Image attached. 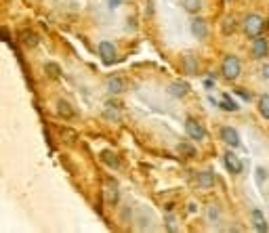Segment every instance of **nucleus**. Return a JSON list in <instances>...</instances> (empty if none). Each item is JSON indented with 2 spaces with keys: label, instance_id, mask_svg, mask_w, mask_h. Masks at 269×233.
<instances>
[{
  "label": "nucleus",
  "instance_id": "obj_11",
  "mask_svg": "<svg viewBox=\"0 0 269 233\" xmlns=\"http://www.w3.org/2000/svg\"><path fill=\"white\" fill-rule=\"evenodd\" d=\"M187 92H190V84L183 82V80H174V82L168 84V95L177 97V99H183Z\"/></svg>",
  "mask_w": 269,
  "mask_h": 233
},
{
  "label": "nucleus",
  "instance_id": "obj_2",
  "mask_svg": "<svg viewBox=\"0 0 269 233\" xmlns=\"http://www.w3.org/2000/svg\"><path fill=\"white\" fill-rule=\"evenodd\" d=\"M242 30L250 40L259 38L263 34V30H265V19L261 15H256V13H250V15H246V19L242 21Z\"/></svg>",
  "mask_w": 269,
  "mask_h": 233
},
{
  "label": "nucleus",
  "instance_id": "obj_26",
  "mask_svg": "<svg viewBox=\"0 0 269 233\" xmlns=\"http://www.w3.org/2000/svg\"><path fill=\"white\" fill-rule=\"evenodd\" d=\"M261 76H263V80H265V82H269V63H265V65H263V69H261Z\"/></svg>",
  "mask_w": 269,
  "mask_h": 233
},
{
  "label": "nucleus",
  "instance_id": "obj_15",
  "mask_svg": "<svg viewBox=\"0 0 269 233\" xmlns=\"http://www.w3.org/2000/svg\"><path fill=\"white\" fill-rule=\"evenodd\" d=\"M181 7L185 9V13L190 15H198L204 7V0H181Z\"/></svg>",
  "mask_w": 269,
  "mask_h": 233
},
{
  "label": "nucleus",
  "instance_id": "obj_25",
  "mask_svg": "<svg viewBox=\"0 0 269 233\" xmlns=\"http://www.w3.org/2000/svg\"><path fill=\"white\" fill-rule=\"evenodd\" d=\"M265 177H267L265 168H256V181H259V183H263V181H265Z\"/></svg>",
  "mask_w": 269,
  "mask_h": 233
},
{
  "label": "nucleus",
  "instance_id": "obj_22",
  "mask_svg": "<svg viewBox=\"0 0 269 233\" xmlns=\"http://www.w3.org/2000/svg\"><path fill=\"white\" fill-rule=\"evenodd\" d=\"M44 72H46V76H49V78H59V67H57L55 63H46L44 65Z\"/></svg>",
  "mask_w": 269,
  "mask_h": 233
},
{
  "label": "nucleus",
  "instance_id": "obj_4",
  "mask_svg": "<svg viewBox=\"0 0 269 233\" xmlns=\"http://www.w3.org/2000/svg\"><path fill=\"white\" fill-rule=\"evenodd\" d=\"M219 139H221V141H223L225 145L233 147V149L242 147L240 135H238V131H236V128H231V126H223V128H221V131H219Z\"/></svg>",
  "mask_w": 269,
  "mask_h": 233
},
{
  "label": "nucleus",
  "instance_id": "obj_23",
  "mask_svg": "<svg viewBox=\"0 0 269 233\" xmlns=\"http://www.w3.org/2000/svg\"><path fill=\"white\" fill-rule=\"evenodd\" d=\"M208 218H210V223H217L219 220V210H217V206H208Z\"/></svg>",
  "mask_w": 269,
  "mask_h": 233
},
{
  "label": "nucleus",
  "instance_id": "obj_14",
  "mask_svg": "<svg viewBox=\"0 0 269 233\" xmlns=\"http://www.w3.org/2000/svg\"><path fill=\"white\" fill-rule=\"evenodd\" d=\"M196 179H198V185H200L202 189H213V185H215V172L213 170H200Z\"/></svg>",
  "mask_w": 269,
  "mask_h": 233
},
{
  "label": "nucleus",
  "instance_id": "obj_1",
  "mask_svg": "<svg viewBox=\"0 0 269 233\" xmlns=\"http://www.w3.org/2000/svg\"><path fill=\"white\" fill-rule=\"evenodd\" d=\"M240 74H242V61L236 55H225L223 61H221V76L233 82V80L240 78Z\"/></svg>",
  "mask_w": 269,
  "mask_h": 233
},
{
  "label": "nucleus",
  "instance_id": "obj_10",
  "mask_svg": "<svg viewBox=\"0 0 269 233\" xmlns=\"http://www.w3.org/2000/svg\"><path fill=\"white\" fill-rule=\"evenodd\" d=\"M250 220H252V227L259 231V233H267L269 231V223H267L265 214L259 210V208H254V210L250 212Z\"/></svg>",
  "mask_w": 269,
  "mask_h": 233
},
{
  "label": "nucleus",
  "instance_id": "obj_21",
  "mask_svg": "<svg viewBox=\"0 0 269 233\" xmlns=\"http://www.w3.org/2000/svg\"><path fill=\"white\" fill-rule=\"evenodd\" d=\"M236 30H238V21L233 17H227L225 23H223V34H227V36H229V34H233Z\"/></svg>",
  "mask_w": 269,
  "mask_h": 233
},
{
  "label": "nucleus",
  "instance_id": "obj_17",
  "mask_svg": "<svg viewBox=\"0 0 269 233\" xmlns=\"http://www.w3.org/2000/svg\"><path fill=\"white\" fill-rule=\"evenodd\" d=\"M219 107H221V109H225V111H238V109H240V105H238V103L233 101L229 95H221Z\"/></svg>",
  "mask_w": 269,
  "mask_h": 233
},
{
  "label": "nucleus",
  "instance_id": "obj_5",
  "mask_svg": "<svg viewBox=\"0 0 269 233\" xmlns=\"http://www.w3.org/2000/svg\"><path fill=\"white\" fill-rule=\"evenodd\" d=\"M97 53H99L101 61H103L105 65L114 63V61H116V55H118V51H116V46H114L112 42H108V40H101V42H99Z\"/></svg>",
  "mask_w": 269,
  "mask_h": 233
},
{
  "label": "nucleus",
  "instance_id": "obj_13",
  "mask_svg": "<svg viewBox=\"0 0 269 233\" xmlns=\"http://www.w3.org/2000/svg\"><path fill=\"white\" fill-rule=\"evenodd\" d=\"M57 113H59L63 120H72L74 115H76L74 105H72L69 101H65V99H59V101H57Z\"/></svg>",
  "mask_w": 269,
  "mask_h": 233
},
{
  "label": "nucleus",
  "instance_id": "obj_8",
  "mask_svg": "<svg viewBox=\"0 0 269 233\" xmlns=\"http://www.w3.org/2000/svg\"><path fill=\"white\" fill-rule=\"evenodd\" d=\"M103 195H105V202L110 206H116L120 202V189H118V183L114 179H108L105 181V189H103Z\"/></svg>",
  "mask_w": 269,
  "mask_h": 233
},
{
  "label": "nucleus",
  "instance_id": "obj_16",
  "mask_svg": "<svg viewBox=\"0 0 269 233\" xmlns=\"http://www.w3.org/2000/svg\"><path fill=\"white\" fill-rule=\"evenodd\" d=\"M183 69L187 74H198V61H196V57L192 55V53H185V57H183Z\"/></svg>",
  "mask_w": 269,
  "mask_h": 233
},
{
  "label": "nucleus",
  "instance_id": "obj_12",
  "mask_svg": "<svg viewBox=\"0 0 269 233\" xmlns=\"http://www.w3.org/2000/svg\"><path fill=\"white\" fill-rule=\"evenodd\" d=\"M108 90L112 92V95H122V92L126 90L124 78H120V76H110V78H108Z\"/></svg>",
  "mask_w": 269,
  "mask_h": 233
},
{
  "label": "nucleus",
  "instance_id": "obj_18",
  "mask_svg": "<svg viewBox=\"0 0 269 233\" xmlns=\"http://www.w3.org/2000/svg\"><path fill=\"white\" fill-rule=\"evenodd\" d=\"M177 151H179V156H183V158H194L196 156V147L192 143H187V141H181L177 145Z\"/></svg>",
  "mask_w": 269,
  "mask_h": 233
},
{
  "label": "nucleus",
  "instance_id": "obj_24",
  "mask_svg": "<svg viewBox=\"0 0 269 233\" xmlns=\"http://www.w3.org/2000/svg\"><path fill=\"white\" fill-rule=\"evenodd\" d=\"M23 42H26L28 46H36L38 44V36H36V34H26V40H23Z\"/></svg>",
  "mask_w": 269,
  "mask_h": 233
},
{
  "label": "nucleus",
  "instance_id": "obj_3",
  "mask_svg": "<svg viewBox=\"0 0 269 233\" xmlns=\"http://www.w3.org/2000/svg\"><path fill=\"white\" fill-rule=\"evenodd\" d=\"M185 133L192 141H204L206 139V128L196 118H185Z\"/></svg>",
  "mask_w": 269,
  "mask_h": 233
},
{
  "label": "nucleus",
  "instance_id": "obj_9",
  "mask_svg": "<svg viewBox=\"0 0 269 233\" xmlns=\"http://www.w3.org/2000/svg\"><path fill=\"white\" fill-rule=\"evenodd\" d=\"M250 55H252V59H265V57L269 55V44L265 38H254L252 44H250Z\"/></svg>",
  "mask_w": 269,
  "mask_h": 233
},
{
  "label": "nucleus",
  "instance_id": "obj_19",
  "mask_svg": "<svg viewBox=\"0 0 269 233\" xmlns=\"http://www.w3.org/2000/svg\"><path fill=\"white\" fill-rule=\"evenodd\" d=\"M256 107H259V113L265 120H269V95H261L259 101H256Z\"/></svg>",
  "mask_w": 269,
  "mask_h": 233
},
{
  "label": "nucleus",
  "instance_id": "obj_27",
  "mask_svg": "<svg viewBox=\"0 0 269 233\" xmlns=\"http://www.w3.org/2000/svg\"><path fill=\"white\" fill-rule=\"evenodd\" d=\"M124 5V0H110V7L112 9H118V7H122Z\"/></svg>",
  "mask_w": 269,
  "mask_h": 233
},
{
  "label": "nucleus",
  "instance_id": "obj_7",
  "mask_svg": "<svg viewBox=\"0 0 269 233\" xmlns=\"http://www.w3.org/2000/svg\"><path fill=\"white\" fill-rule=\"evenodd\" d=\"M190 30H192V36L196 40H206L208 38V23L202 19V17H194L192 23H190Z\"/></svg>",
  "mask_w": 269,
  "mask_h": 233
},
{
  "label": "nucleus",
  "instance_id": "obj_20",
  "mask_svg": "<svg viewBox=\"0 0 269 233\" xmlns=\"http://www.w3.org/2000/svg\"><path fill=\"white\" fill-rule=\"evenodd\" d=\"M101 160H103V162H108V164H110L112 168H118V166H120V160H118V158H114L112 151H101Z\"/></svg>",
  "mask_w": 269,
  "mask_h": 233
},
{
  "label": "nucleus",
  "instance_id": "obj_6",
  "mask_svg": "<svg viewBox=\"0 0 269 233\" xmlns=\"http://www.w3.org/2000/svg\"><path fill=\"white\" fill-rule=\"evenodd\" d=\"M223 164L231 174H240L244 170V162L240 160V156H236V151H225L223 154Z\"/></svg>",
  "mask_w": 269,
  "mask_h": 233
}]
</instances>
